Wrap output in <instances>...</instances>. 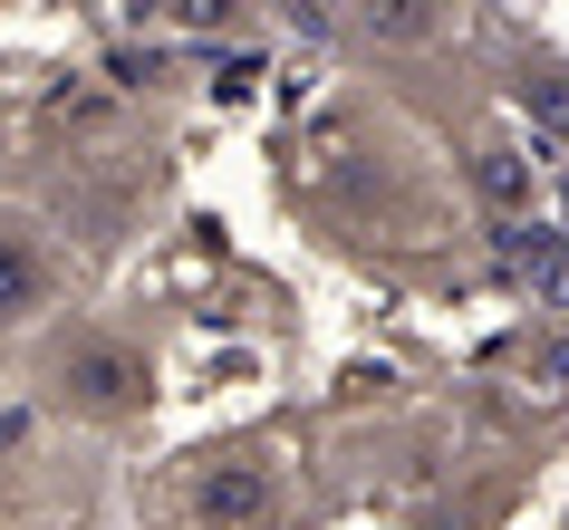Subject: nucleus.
<instances>
[{
	"label": "nucleus",
	"instance_id": "1",
	"mask_svg": "<svg viewBox=\"0 0 569 530\" xmlns=\"http://www.w3.org/2000/svg\"><path fill=\"white\" fill-rule=\"evenodd\" d=\"M59 396L78 414H97V424H126V414H146L154 367H146V348H126V338H78V348L59 357Z\"/></svg>",
	"mask_w": 569,
	"mask_h": 530
},
{
	"label": "nucleus",
	"instance_id": "2",
	"mask_svg": "<svg viewBox=\"0 0 569 530\" xmlns=\"http://www.w3.org/2000/svg\"><path fill=\"white\" fill-rule=\"evenodd\" d=\"M280 511H290V482L261 453H222V463L193 472V521L203 530H270Z\"/></svg>",
	"mask_w": 569,
	"mask_h": 530
},
{
	"label": "nucleus",
	"instance_id": "3",
	"mask_svg": "<svg viewBox=\"0 0 569 530\" xmlns=\"http://www.w3.org/2000/svg\"><path fill=\"white\" fill-rule=\"evenodd\" d=\"M39 299H49V251L20 222H0V328H20Z\"/></svg>",
	"mask_w": 569,
	"mask_h": 530
},
{
	"label": "nucleus",
	"instance_id": "4",
	"mask_svg": "<svg viewBox=\"0 0 569 530\" xmlns=\"http://www.w3.org/2000/svg\"><path fill=\"white\" fill-rule=\"evenodd\" d=\"M473 193L492 212H531V193H540L531 154H521V146H473Z\"/></svg>",
	"mask_w": 569,
	"mask_h": 530
},
{
	"label": "nucleus",
	"instance_id": "5",
	"mask_svg": "<svg viewBox=\"0 0 569 530\" xmlns=\"http://www.w3.org/2000/svg\"><path fill=\"white\" fill-rule=\"evenodd\" d=\"M511 107L531 126H550V136H569V78L560 68H531V78H511Z\"/></svg>",
	"mask_w": 569,
	"mask_h": 530
},
{
	"label": "nucleus",
	"instance_id": "6",
	"mask_svg": "<svg viewBox=\"0 0 569 530\" xmlns=\"http://www.w3.org/2000/svg\"><path fill=\"white\" fill-rule=\"evenodd\" d=\"M367 39H445V10H377Z\"/></svg>",
	"mask_w": 569,
	"mask_h": 530
}]
</instances>
